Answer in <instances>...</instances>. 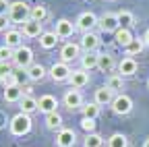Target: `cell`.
Instances as JSON below:
<instances>
[{
	"label": "cell",
	"mask_w": 149,
	"mask_h": 147,
	"mask_svg": "<svg viewBox=\"0 0 149 147\" xmlns=\"http://www.w3.org/2000/svg\"><path fill=\"white\" fill-rule=\"evenodd\" d=\"M81 128H83V131H87V133H93V131H95V118L83 116V118H81Z\"/></svg>",
	"instance_id": "36"
},
{
	"label": "cell",
	"mask_w": 149,
	"mask_h": 147,
	"mask_svg": "<svg viewBox=\"0 0 149 147\" xmlns=\"http://www.w3.org/2000/svg\"><path fill=\"white\" fill-rule=\"evenodd\" d=\"M64 106L68 110H77V108H83V95L79 89H68L64 93Z\"/></svg>",
	"instance_id": "11"
},
{
	"label": "cell",
	"mask_w": 149,
	"mask_h": 147,
	"mask_svg": "<svg viewBox=\"0 0 149 147\" xmlns=\"http://www.w3.org/2000/svg\"><path fill=\"white\" fill-rule=\"evenodd\" d=\"M56 106H58V102H56L54 95H42L40 100H37V110L44 114H50V112H56Z\"/></svg>",
	"instance_id": "16"
},
{
	"label": "cell",
	"mask_w": 149,
	"mask_h": 147,
	"mask_svg": "<svg viewBox=\"0 0 149 147\" xmlns=\"http://www.w3.org/2000/svg\"><path fill=\"white\" fill-rule=\"evenodd\" d=\"M102 145H104V139L97 133H89L83 141V147H102Z\"/></svg>",
	"instance_id": "32"
},
{
	"label": "cell",
	"mask_w": 149,
	"mask_h": 147,
	"mask_svg": "<svg viewBox=\"0 0 149 147\" xmlns=\"http://www.w3.org/2000/svg\"><path fill=\"white\" fill-rule=\"evenodd\" d=\"M104 33H116L120 29V23H118V15L116 13H104L100 17V25H97Z\"/></svg>",
	"instance_id": "5"
},
{
	"label": "cell",
	"mask_w": 149,
	"mask_h": 147,
	"mask_svg": "<svg viewBox=\"0 0 149 147\" xmlns=\"http://www.w3.org/2000/svg\"><path fill=\"white\" fill-rule=\"evenodd\" d=\"M112 100H114V91L108 89L106 85L95 89V93H93V102H95L97 106H106V104H112Z\"/></svg>",
	"instance_id": "15"
},
{
	"label": "cell",
	"mask_w": 149,
	"mask_h": 147,
	"mask_svg": "<svg viewBox=\"0 0 149 147\" xmlns=\"http://www.w3.org/2000/svg\"><path fill=\"white\" fill-rule=\"evenodd\" d=\"M143 40H145V46H149V29L145 31V35H143Z\"/></svg>",
	"instance_id": "39"
},
{
	"label": "cell",
	"mask_w": 149,
	"mask_h": 147,
	"mask_svg": "<svg viewBox=\"0 0 149 147\" xmlns=\"http://www.w3.org/2000/svg\"><path fill=\"white\" fill-rule=\"evenodd\" d=\"M46 126L50 128V131H60V128H62V116L58 112L46 114Z\"/></svg>",
	"instance_id": "27"
},
{
	"label": "cell",
	"mask_w": 149,
	"mask_h": 147,
	"mask_svg": "<svg viewBox=\"0 0 149 147\" xmlns=\"http://www.w3.org/2000/svg\"><path fill=\"white\" fill-rule=\"evenodd\" d=\"M13 75V68H10V62H0V81H6L8 77Z\"/></svg>",
	"instance_id": "35"
},
{
	"label": "cell",
	"mask_w": 149,
	"mask_h": 147,
	"mask_svg": "<svg viewBox=\"0 0 149 147\" xmlns=\"http://www.w3.org/2000/svg\"><path fill=\"white\" fill-rule=\"evenodd\" d=\"M137 68H139V64H137V60L133 56H124L118 62V70H120L122 77H133L135 72H137Z\"/></svg>",
	"instance_id": "13"
},
{
	"label": "cell",
	"mask_w": 149,
	"mask_h": 147,
	"mask_svg": "<svg viewBox=\"0 0 149 147\" xmlns=\"http://www.w3.org/2000/svg\"><path fill=\"white\" fill-rule=\"evenodd\" d=\"M42 33H44V29H42V23L40 21L29 19V21L23 23V35H25V38H40Z\"/></svg>",
	"instance_id": "19"
},
{
	"label": "cell",
	"mask_w": 149,
	"mask_h": 147,
	"mask_svg": "<svg viewBox=\"0 0 149 147\" xmlns=\"http://www.w3.org/2000/svg\"><path fill=\"white\" fill-rule=\"evenodd\" d=\"M143 147H149V137L145 139V143H143Z\"/></svg>",
	"instance_id": "40"
},
{
	"label": "cell",
	"mask_w": 149,
	"mask_h": 147,
	"mask_svg": "<svg viewBox=\"0 0 149 147\" xmlns=\"http://www.w3.org/2000/svg\"><path fill=\"white\" fill-rule=\"evenodd\" d=\"M124 50H126V56H137V54H141L145 50V40L143 38H135Z\"/></svg>",
	"instance_id": "25"
},
{
	"label": "cell",
	"mask_w": 149,
	"mask_h": 147,
	"mask_svg": "<svg viewBox=\"0 0 149 147\" xmlns=\"http://www.w3.org/2000/svg\"><path fill=\"white\" fill-rule=\"evenodd\" d=\"M97 62H100V54L97 52H85L81 56V68H85L87 72L91 68H97Z\"/></svg>",
	"instance_id": "20"
},
{
	"label": "cell",
	"mask_w": 149,
	"mask_h": 147,
	"mask_svg": "<svg viewBox=\"0 0 149 147\" xmlns=\"http://www.w3.org/2000/svg\"><path fill=\"white\" fill-rule=\"evenodd\" d=\"M147 87H149V79H147Z\"/></svg>",
	"instance_id": "41"
},
{
	"label": "cell",
	"mask_w": 149,
	"mask_h": 147,
	"mask_svg": "<svg viewBox=\"0 0 149 147\" xmlns=\"http://www.w3.org/2000/svg\"><path fill=\"white\" fill-rule=\"evenodd\" d=\"M21 40H23V33H21V31H17V29H8V31H4V46L17 50V48H21V46H23Z\"/></svg>",
	"instance_id": "17"
},
{
	"label": "cell",
	"mask_w": 149,
	"mask_h": 147,
	"mask_svg": "<svg viewBox=\"0 0 149 147\" xmlns=\"http://www.w3.org/2000/svg\"><path fill=\"white\" fill-rule=\"evenodd\" d=\"M106 87L112 89V91H120V89L124 87V77H122V75H112V77L108 79Z\"/></svg>",
	"instance_id": "30"
},
{
	"label": "cell",
	"mask_w": 149,
	"mask_h": 147,
	"mask_svg": "<svg viewBox=\"0 0 149 147\" xmlns=\"http://www.w3.org/2000/svg\"><path fill=\"white\" fill-rule=\"evenodd\" d=\"M68 83L72 89H81L89 83V72L85 68H77V70H72L70 72V77H68Z\"/></svg>",
	"instance_id": "9"
},
{
	"label": "cell",
	"mask_w": 149,
	"mask_h": 147,
	"mask_svg": "<svg viewBox=\"0 0 149 147\" xmlns=\"http://www.w3.org/2000/svg\"><path fill=\"white\" fill-rule=\"evenodd\" d=\"M77 58H81V44H64L62 48H60V60L62 62H72V60H77Z\"/></svg>",
	"instance_id": "8"
},
{
	"label": "cell",
	"mask_w": 149,
	"mask_h": 147,
	"mask_svg": "<svg viewBox=\"0 0 149 147\" xmlns=\"http://www.w3.org/2000/svg\"><path fill=\"white\" fill-rule=\"evenodd\" d=\"M48 17V8L46 6H42V4H37V6H31V19L33 21H40V23H44V19Z\"/></svg>",
	"instance_id": "31"
},
{
	"label": "cell",
	"mask_w": 149,
	"mask_h": 147,
	"mask_svg": "<svg viewBox=\"0 0 149 147\" xmlns=\"http://www.w3.org/2000/svg\"><path fill=\"white\" fill-rule=\"evenodd\" d=\"M74 27L72 25V21H68V19H58L56 21V29H54V33L58 35L60 40H66V38H70V35L74 33Z\"/></svg>",
	"instance_id": "12"
},
{
	"label": "cell",
	"mask_w": 149,
	"mask_h": 147,
	"mask_svg": "<svg viewBox=\"0 0 149 147\" xmlns=\"http://www.w3.org/2000/svg\"><path fill=\"white\" fill-rule=\"evenodd\" d=\"M8 126H10V133L15 137H23V135H27L31 131V116L25 114V112H19L17 116L10 118V124Z\"/></svg>",
	"instance_id": "1"
},
{
	"label": "cell",
	"mask_w": 149,
	"mask_h": 147,
	"mask_svg": "<svg viewBox=\"0 0 149 147\" xmlns=\"http://www.w3.org/2000/svg\"><path fill=\"white\" fill-rule=\"evenodd\" d=\"M74 141H77V135H74L72 128H60L56 133V145L58 147H72Z\"/></svg>",
	"instance_id": "10"
},
{
	"label": "cell",
	"mask_w": 149,
	"mask_h": 147,
	"mask_svg": "<svg viewBox=\"0 0 149 147\" xmlns=\"http://www.w3.org/2000/svg\"><path fill=\"white\" fill-rule=\"evenodd\" d=\"M58 40H60V38H58L54 31H44V33L40 35V46H42L44 50H52V48H56Z\"/></svg>",
	"instance_id": "22"
},
{
	"label": "cell",
	"mask_w": 149,
	"mask_h": 147,
	"mask_svg": "<svg viewBox=\"0 0 149 147\" xmlns=\"http://www.w3.org/2000/svg\"><path fill=\"white\" fill-rule=\"evenodd\" d=\"M8 19L13 23H25L31 19V6H27L25 2L17 0V2H10V8H8Z\"/></svg>",
	"instance_id": "2"
},
{
	"label": "cell",
	"mask_w": 149,
	"mask_h": 147,
	"mask_svg": "<svg viewBox=\"0 0 149 147\" xmlns=\"http://www.w3.org/2000/svg\"><path fill=\"white\" fill-rule=\"evenodd\" d=\"M118 23L120 27H130V25H135V15L130 13V10H118Z\"/></svg>",
	"instance_id": "28"
},
{
	"label": "cell",
	"mask_w": 149,
	"mask_h": 147,
	"mask_svg": "<svg viewBox=\"0 0 149 147\" xmlns=\"http://www.w3.org/2000/svg\"><path fill=\"white\" fill-rule=\"evenodd\" d=\"M48 72H50V77H52L56 83H62V81H68V77H70V72H72V70L68 68V64H66V62H62V60H60V62L52 64Z\"/></svg>",
	"instance_id": "7"
},
{
	"label": "cell",
	"mask_w": 149,
	"mask_h": 147,
	"mask_svg": "<svg viewBox=\"0 0 149 147\" xmlns=\"http://www.w3.org/2000/svg\"><path fill=\"white\" fill-rule=\"evenodd\" d=\"M13 64L21 70H27L31 64H33V50L27 48V46H21L15 50V56H13Z\"/></svg>",
	"instance_id": "3"
},
{
	"label": "cell",
	"mask_w": 149,
	"mask_h": 147,
	"mask_svg": "<svg viewBox=\"0 0 149 147\" xmlns=\"http://www.w3.org/2000/svg\"><path fill=\"white\" fill-rule=\"evenodd\" d=\"M100 25V19L93 13H81L79 17H77V21H74V27H77L79 31H83V33H89V31H93V27H97Z\"/></svg>",
	"instance_id": "4"
},
{
	"label": "cell",
	"mask_w": 149,
	"mask_h": 147,
	"mask_svg": "<svg viewBox=\"0 0 149 147\" xmlns=\"http://www.w3.org/2000/svg\"><path fill=\"white\" fill-rule=\"evenodd\" d=\"M97 68L102 72H112L116 68V60L112 54H100V62H97Z\"/></svg>",
	"instance_id": "24"
},
{
	"label": "cell",
	"mask_w": 149,
	"mask_h": 147,
	"mask_svg": "<svg viewBox=\"0 0 149 147\" xmlns=\"http://www.w3.org/2000/svg\"><path fill=\"white\" fill-rule=\"evenodd\" d=\"M19 106H21V112L31 114V112H35V110H37V100H35L33 95H23L21 102H19Z\"/></svg>",
	"instance_id": "26"
},
{
	"label": "cell",
	"mask_w": 149,
	"mask_h": 147,
	"mask_svg": "<svg viewBox=\"0 0 149 147\" xmlns=\"http://www.w3.org/2000/svg\"><path fill=\"white\" fill-rule=\"evenodd\" d=\"M13 56H15V50L13 48L0 46V62H8V60H13Z\"/></svg>",
	"instance_id": "34"
},
{
	"label": "cell",
	"mask_w": 149,
	"mask_h": 147,
	"mask_svg": "<svg viewBox=\"0 0 149 147\" xmlns=\"http://www.w3.org/2000/svg\"><path fill=\"white\" fill-rule=\"evenodd\" d=\"M114 40H116V44L118 46H122V48H126L130 42H133L135 40V35L133 33H130V29L128 27H120L116 33H114Z\"/></svg>",
	"instance_id": "21"
},
{
	"label": "cell",
	"mask_w": 149,
	"mask_h": 147,
	"mask_svg": "<svg viewBox=\"0 0 149 147\" xmlns=\"http://www.w3.org/2000/svg\"><path fill=\"white\" fill-rule=\"evenodd\" d=\"M112 110H114L116 114H120V116H126L130 110H133V100L128 95H124V93L114 95V100H112Z\"/></svg>",
	"instance_id": "6"
},
{
	"label": "cell",
	"mask_w": 149,
	"mask_h": 147,
	"mask_svg": "<svg viewBox=\"0 0 149 147\" xmlns=\"http://www.w3.org/2000/svg\"><path fill=\"white\" fill-rule=\"evenodd\" d=\"M4 100L8 104H15V102H21L23 98V87L21 85H4Z\"/></svg>",
	"instance_id": "18"
},
{
	"label": "cell",
	"mask_w": 149,
	"mask_h": 147,
	"mask_svg": "<svg viewBox=\"0 0 149 147\" xmlns=\"http://www.w3.org/2000/svg\"><path fill=\"white\" fill-rule=\"evenodd\" d=\"M81 110H83V116H87V118H97V114H100V106H97L95 102L83 106Z\"/></svg>",
	"instance_id": "33"
},
{
	"label": "cell",
	"mask_w": 149,
	"mask_h": 147,
	"mask_svg": "<svg viewBox=\"0 0 149 147\" xmlns=\"http://www.w3.org/2000/svg\"><path fill=\"white\" fill-rule=\"evenodd\" d=\"M8 8H10V2L0 0V15H8Z\"/></svg>",
	"instance_id": "38"
},
{
	"label": "cell",
	"mask_w": 149,
	"mask_h": 147,
	"mask_svg": "<svg viewBox=\"0 0 149 147\" xmlns=\"http://www.w3.org/2000/svg\"><path fill=\"white\" fill-rule=\"evenodd\" d=\"M8 25H10L8 15H0V31H8Z\"/></svg>",
	"instance_id": "37"
},
{
	"label": "cell",
	"mask_w": 149,
	"mask_h": 147,
	"mask_svg": "<svg viewBox=\"0 0 149 147\" xmlns=\"http://www.w3.org/2000/svg\"><path fill=\"white\" fill-rule=\"evenodd\" d=\"M81 48H83L85 52H95V50L100 48V35L93 33V31L83 33V38H81Z\"/></svg>",
	"instance_id": "14"
},
{
	"label": "cell",
	"mask_w": 149,
	"mask_h": 147,
	"mask_svg": "<svg viewBox=\"0 0 149 147\" xmlns=\"http://www.w3.org/2000/svg\"><path fill=\"white\" fill-rule=\"evenodd\" d=\"M108 147H128V139L122 133H114L108 139Z\"/></svg>",
	"instance_id": "29"
},
{
	"label": "cell",
	"mask_w": 149,
	"mask_h": 147,
	"mask_svg": "<svg viewBox=\"0 0 149 147\" xmlns=\"http://www.w3.org/2000/svg\"><path fill=\"white\" fill-rule=\"evenodd\" d=\"M46 72H48V70H46L42 64L33 62V64L25 70V75H27V79H29V81H42V79L46 77Z\"/></svg>",
	"instance_id": "23"
}]
</instances>
